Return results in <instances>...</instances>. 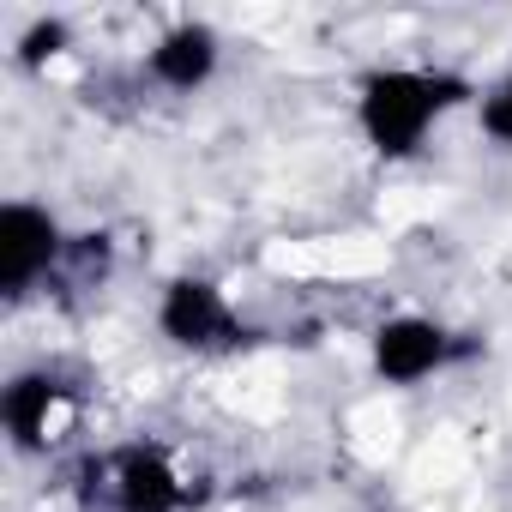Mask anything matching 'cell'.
Wrapping results in <instances>:
<instances>
[{
	"label": "cell",
	"mask_w": 512,
	"mask_h": 512,
	"mask_svg": "<svg viewBox=\"0 0 512 512\" xmlns=\"http://www.w3.org/2000/svg\"><path fill=\"white\" fill-rule=\"evenodd\" d=\"M476 79L458 67H428V61H392L356 79V133L380 163H410L428 151V139L458 115L476 109Z\"/></svg>",
	"instance_id": "6da1fadb"
},
{
	"label": "cell",
	"mask_w": 512,
	"mask_h": 512,
	"mask_svg": "<svg viewBox=\"0 0 512 512\" xmlns=\"http://www.w3.org/2000/svg\"><path fill=\"white\" fill-rule=\"evenodd\" d=\"M157 338L169 350H187V356H235L253 344V326L247 314L235 308V296L205 278V272H181L157 290Z\"/></svg>",
	"instance_id": "7a4b0ae2"
},
{
	"label": "cell",
	"mask_w": 512,
	"mask_h": 512,
	"mask_svg": "<svg viewBox=\"0 0 512 512\" xmlns=\"http://www.w3.org/2000/svg\"><path fill=\"white\" fill-rule=\"evenodd\" d=\"M464 356H470L464 332H452V326L434 320V314H386V320L368 332V368H374V380L392 386V392H416V386H428L434 374L458 368Z\"/></svg>",
	"instance_id": "3957f363"
},
{
	"label": "cell",
	"mask_w": 512,
	"mask_h": 512,
	"mask_svg": "<svg viewBox=\"0 0 512 512\" xmlns=\"http://www.w3.org/2000/svg\"><path fill=\"white\" fill-rule=\"evenodd\" d=\"M67 241V223L43 199H7L0 205V296L25 302L37 290H55Z\"/></svg>",
	"instance_id": "277c9868"
},
{
	"label": "cell",
	"mask_w": 512,
	"mask_h": 512,
	"mask_svg": "<svg viewBox=\"0 0 512 512\" xmlns=\"http://www.w3.org/2000/svg\"><path fill=\"white\" fill-rule=\"evenodd\" d=\"M91 476H97L109 512H187L193 506V482L157 440L109 446L103 458H91Z\"/></svg>",
	"instance_id": "5b68a950"
},
{
	"label": "cell",
	"mask_w": 512,
	"mask_h": 512,
	"mask_svg": "<svg viewBox=\"0 0 512 512\" xmlns=\"http://www.w3.org/2000/svg\"><path fill=\"white\" fill-rule=\"evenodd\" d=\"M67 410H73V386L55 368H19L0 386V428H7V440L19 452H49Z\"/></svg>",
	"instance_id": "8992f818"
},
{
	"label": "cell",
	"mask_w": 512,
	"mask_h": 512,
	"mask_svg": "<svg viewBox=\"0 0 512 512\" xmlns=\"http://www.w3.org/2000/svg\"><path fill=\"white\" fill-rule=\"evenodd\" d=\"M223 67V37L205 25V19H175L151 49H145V79L157 91H175V97H193L217 79Z\"/></svg>",
	"instance_id": "52a82bcc"
},
{
	"label": "cell",
	"mask_w": 512,
	"mask_h": 512,
	"mask_svg": "<svg viewBox=\"0 0 512 512\" xmlns=\"http://www.w3.org/2000/svg\"><path fill=\"white\" fill-rule=\"evenodd\" d=\"M470 115H476V127H482V139H488V145L512 151V67L476 91V109H470Z\"/></svg>",
	"instance_id": "ba28073f"
},
{
	"label": "cell",
	"mask_w": 512,
	"mask_h": 512,
	"mask_svg": "<svg viewBox=\"0 0 512 512\" xmlns=\"http://www.w3.org/2000/svg\"><path fill=\"white\" fill-rule=\"evenodd\" d=\"M67 43H73V25H67V19H37V25L19 37V61H25V67H43V61L67 55Z\"/></svg>",
	"instance_id": "9c48e42d"
}]
</instances>
